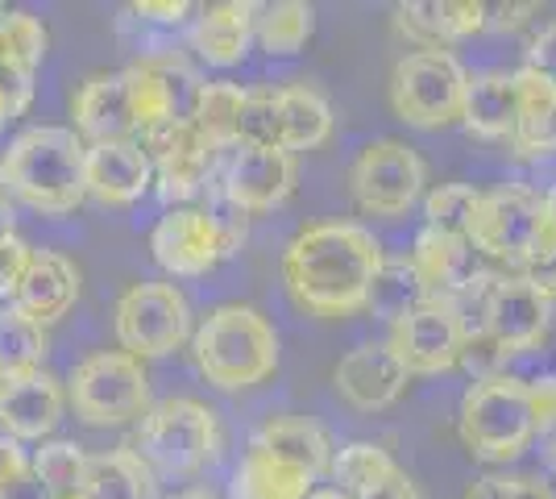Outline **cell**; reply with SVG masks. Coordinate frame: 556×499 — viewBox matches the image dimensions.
<instances>
[{
	"label": "cell",
	"mask_w": 556,
	"mask_h": 499,
	"mask_svg": "<svg viewBox=\"0 0 556 499\" xmlns=\"http://www.w3.org/2000/svg\"><path fill=\"white\" fill-rule=\"evenodd\" d=\"M382 262V246L366 225L320 221L300 229L282 250V279L303 312L337 321L366 309Z\"/></svg>",
	"instance_id": "cell-1"
},
{
	"label": "cell",
	"mask_w": 556,
	"mask_h": 499,
	"mask_svg": "<svg viewBox=\"0 0 556 499\" xmlns=\"http://www.w3.org/2000/svg\"><path fill=\"white\" fill-rule=\"evenodd\" d=\"M84 150L88 142L63 125L22 129L4 150V184L9 196L47 216H67L84 204Z\"/></svg>",
	"instance_id": "cell-2"
},
{
	"label": "cell",
	"mask_w": 556,
	"mask_h": 499,
	"mask_svg": "<svg viewBox=\"0 0 556 499\" xmlns=\"http://www.w3.org/2000/svg\"><path fill=\"white\" fill-rule=\"evenodd\" d=\"M195 371L220 391H245L278 366V333L254 304H220L191 333Z\"/></svg>",
	"instance_id": "cell-3"
},
{
	"label": "cell",
	"mask_w": 556,
	"mask_h": 499,
	"mask_svg": "<svg viewBox=\"0 0 556 499\" xmlns=\"http://www.w3.org/2000/svg\"><path fill=\"white\" fill-rule=\"evenodd\" d=\"M241 241H245V213H237L229 200L212 196L208 204L166 209V216L150 234V250L166 275L195 279L232 259Z\"/></svg>",
	"instance_id": "cell-4"
},
{
	"label": "cell",
	"mask_w": 556,
	"mask_h": 499,
	"mask_svg": "<svg viewBox=\"0 0 556 499\" xmlns=\"http://www.w3.org/2000/svg\"><path fill=\"white\" fill-rule=\"evenodd\" d=\"M462 441L482 462H515L540 437L532 383L510 375L478 379L462 400Z\"/></svg>",
	"instance_id": "cell-5"
},
{
	"label": "cell",
	"mask_w": 556,
	"mask_h": 499,
	"mask_svg": "<svg viewBox=\"0 0 556 499\" xmlns=\"http://www.w3.org/2000/svg\"><path fill=\"white\" fill-rule=\"evenodd\" d=\"M220 446H225L220 416L208 404H200L191 396H166L159 404H150V412L141 416L134 450L146 458L150 471L195 475L220 458Z\"/></svg>",
	"instance_id": "cell-6"
},
{
	"label": "cell",
	"mask_w": 556,
	"mask_h": 499,
	"mask_svg": "<svg viewBox=\"0 0 556 499\" xmlns=\"http://www.w3.org/2000/svg\"><path fill=\"white\" fill-rule=\"evenodd\" d=\"M332 134V104L307 84H287V88H254L245 92L237 142L275 146L287 154L316 150Z\"/></svg>",
	"instance_id": "cell-7"
},
{
	"label": "cell",
	"mask_w": 556,
	"mask_h": 499,
	"mask_svg": "<svg viewBox=\"0 0 556 499\" xmlns=\"http://www.w3.org/2000/svg\"><path fill=\"white\" fill-rule=\"evenodd\" d=\"M67 400L84 425H134L150 412V375L125 350H100L75 362L67 379Z\"/></svg>",
	"instance_id": "cell-8"
},
{
	"label": "cell",
	"mask_w": 556,
	"mask_h": 499,
	"mask_svg": "<svg viewBox=\"0 0 556 499\" xmlns=\"http://www.w3.org/2000/svg\"><path fill=\"white\" fill-rule=\"evenodd\" d=\"M469 75L448 50H416L391 72V109L416 129H444L462 121Z\"/></svg>",
	"instance_id": "cell-9"
},
{
	"label": "cell",
	"mask_w": 556,
	"mask_h": 499,
	"mask_svg": "<svg viewBox=\"0 0 556 499\" xmlns=\"http://www.w3.org/2000/svg\"><path fill=\"white\" fill-rule=\"evenodd\" d=\"M544 229H548V221H544L540 191L523 188V184H503L494 191H482L465 241L486 259L523 266V259L535 250V241L544 238Z\"/></svg>",
	"instance_id": "cell-10"
},
{
	"label": "cell",
	"mask_w": 556,
	"mask_h": 499,
	"mask_svg": "<svg viewBox=\"0 0 556 499\" xmlns=\"http://www.w3.org/2000/svg\"><path fill=\"white\" fill-rule=\"evenodd\" d=\"M428 188V166L416 146L399 138H378L362 146V154L349 166V191L357 209L370 216H403Z\"/></svg>",
	"instance_id": "cell-11"
},
{
	"label": "cell",
	"mask_w": 556,
	"mask_h": 499,
	"mask_svg": "<svg viewBox=\"0 0 556 499\" xmlns=\"http://www.w3.org/2000/svg\"><path fill=\"white\" fill-rule=\"evenodd\" d=\"M116 337L129 358H166L191 337V309L175 284H134L116 300Z\"/></svg>",
	"instance_id": "cell-12"
},
{
	"label": "cell",
	"mask_w": 556,
	"mask_h": 499,
	"mask_svg": "<svg viewBox=\"0 0 556 499\" xmlns=\"http://www.w3.org/2000/svg\"><path fill=\"white\" fill-rule=\"evenodd\" d=\"M300 179V163L295 154L275 150V146H250V142H232L229 150H220V163H216V196L229 200L237 213H270L282 209L295 191Z\"/></svg>",
	"instance_id": "cell-13"
},
{
	"label": "cell",
	"mask_w": 556,
	"mask_h": 499,
	"mask_svg": "<svg viewBox=\"0 0 556 499\" xmlns=\"http://www.w3.org/2000/svg\"><path fill=\"white\" fill-rule=\"evenodd\" d=\"M138 142L150 159V171H154V191L175 209L208 188L216 163H220V150L191 121H166Z\"/></svg>",
	"instance_id": "cell-14"
},
{
	"label": "cell",
	"mask_w": 556,
	"mask_h": 499,
	"mask_svg": "<svg viewBox=\"0 0 556 499\" xmlns=\"http://www.w3.org/2000/svg\"><path fill=\"white\" fill-rule=\"evenodd\" d=\"M387 346L407 366V375H441V371H453L462 362L465 350H469L462 321H457V312H453L448 300H424L403 321H394V333Z\"/></svg>",
	"instance_id": "cell-15"
},
{
	"label": "cell",
	"mask_w": 556,
	"mask_h": 499,
	"mask_svg": "<svg viewBox=\"0 0 556 499\" xmlns=\"http://www.w3.org/2000/svg\"><path fill=\"white\" fill-rule=\"evenodd\" d=\"M553 300L523 275H494L486 300V341L503 358L532 350L548 333Z\"/></svg>",
	"instance_id": "cell-16"
},
{
	"label": "cell",
	"mask_w": 556,
	"mask_h": 499,
	"mask_svg": "<svg viewBox=\"0 0 556 499\" xmlns=\"http://www.w3.org/2000/svg\"><path fill=\"white\" fill-rule=\"evenodd\" d=\"M71 117L75 134L92 142H138V100L129 72H96L79 84V92L71 96Z\"/></svg>",
	"instance_id": "cell-17"
},
{
	"label": "cell",
	"mask_w": 556,
	"mask_h": 499,
	"mask_svg": "<svg viewBox=\"0 0 556 499\" xmlns=\"http://www.w3.org/2000/svg\"><path fill=\"white\" fill-rule=\"evenodd\" d=\"M67 391L47 366L0 379V433L13 441H50L63 421Z\"/></svg>",
	"instance_id": "cell-18"
},
{
	"label": "cell",
	"mask_w": 556,
	"mask_h": 499,
	"mask_svg": "<svg viewBox=\"0 0 556 499\" xmlns=\"http://www.w3.org/2000/svg\"><path fill=\"white\" fill-rule=\"evenodd\" d=\"M407 366L399 362L391 346L366 341L357 350H349L337 366H332V387L349 408L357 412H382L391 408L403 391H407Z\"/></svg>",
	"instance_id": "cell-19"
},
{
	"label": "cell",
	"mask_w": 556,
	"mask_h": 499,
	"mask_svg": "<svg viewBox=\"0 0 556 499\" xmlns=\"http://www.w3.org/2000/svg\"><path fill=\"white\" fill-rule=\"evenodd\" d=\"M84 188L109 209H129L154 188V171L141 142H92L84 150Z\"/></svg>",
	"instance_id": "cell-20"
},
{
	"label": "cell",
	"mask_w": 556,
	"mask_h": 499,
	"mask_svg": "<svg viewBox=\"0 0 556 499\" xmlns=\"http://www.w3.org/2000/svg\"><path fill=\"white\" fill-rule=\"evenodd\" d=\"M79 300V266L67 254H54V250H34L29 266H25L22 284L13 291V309L29 316L34 325H54L71 312V304Z\"/></svg>",
	"instance_id": "cell-21"
},
{
	"label": "cell",
	"mask_w": 556,
	"mask_h": 499,
	"mask_svg": "<svg viewBox=\"0 0 556 499\" xmlns=\"http://www.w3.org/2000/svg\"><path fill=\"white\" fill-rule=\"evenodd\" d=\"M328 475L337 478V491H345L349 499H419L407 471L374 441L341 446L328 462Z\"/></svg>",
	"instance_id": "cell-22"
},
{
	"label": "cell",
	"mask_w": 556,
	"mask_h": 499,
	"mask_svg": "<svg viewBox=\"0 0 556 499\" xmlns=\"http://www.w3.org/2000/svg\"><path fill=\"white\" fill-rule=\"evenodd\" d=\"M394 29L419 50H448V42L486 29V4L469 0H416L394 9Z\"/></svg>",
	"instance_id": "cell-23"
},
{
	"label": "cell",
	"mask_w": 556,
	"mask_h": 499,
	"mask_svg": "<svg viewBox=\"0 0 556 499\" xmlns=\"http://www.w3.org/2000/svg\"><path fill=\"white\" fill-rule=\"evenodd\" d=\"M254 17L257 4H250V0L204 4L195 25H191V50L212 67H237L254 42Z\"/></svg>",
	"instance_id": "cell-24"
},
{
	"label": "cell",
	"mask_w": 556,
	"mask_h": 499,
	"mask_svg": "<svg viewBox=\"0 0 556 499\" xmlns=\"http://www.w3.org/2000/svg\"><path fill=\"white\" fill-rule=\"evenodd\" d=\"M462 125L473 138H482V142H510L515 129H519V88H515V75H469L462 100Z\"/></svg>",
	"instance_id": "cell-25"
},
{
	"label": "cell",
	"mask_w": 556,
	"mask_h": 499,
	"mask_svg": "<svg viewBox=\"0 0 556 499\" xmlns=\"http://www.w3.org/2000/svg\"><path fill=\"white\" fill-rule=\"evenodd\" d=\"M250 450L266 453V458H275V462H287V466H295L303 475L320 478L328 471V462H332V441H328V433L316 421H307V416H270L266 425L254 433V441H250Z\"/></svg>",
	"instance_id": "cell-26"
},
{
	"label": "cell",
	"mask_w": 556,
	"mask_h": 499,
	"mask_svg": "<svg viewBox=\"0 0 556 499\" xmlns=\"http://www.w3.org/2000/svg\"><path fill=\"white\" fill-rule=\"evenodd\" d=\"M412 271L424 284L428 300H453L478 271H473V246L462 238H444L437 229H424L412 250Z\"/></svg>",
	"instance_id": "cell-27"
},
{
	"label": "cell",
	"mask_w": 556,
	"mask_h": 499,
	"mask_svg": "<svg viewBox=\"0 0 556 499\" xmlns=\"http://www.w3.org/2000/svg\"><path fill=\"white\" fill-rule=\"evenodd\" d=\"M88 499H154L159 496V478L146 466L134 446H116L109 453H88Z\"/></svg>",
	"instance_id": "cell-28"
},
{
	"label": "cell",
	"mask_w": 556,
	"mask_h": 499,
	"mask_svg": "<svg viewBox=\"0 0 556 499\" xmlns=\"http://www.w3.org/2000/svg\"><path fill=\"white\" fill-rule=\"evenodd\" d=\"M312 491H316V478L257 450L241 458V466H237L229 487L232 499H307Z\"/></svg>",
	"instance_id": "cell-29"
},
{
	"label": "cell",
	"mask_w": 556,
	"mask_h": 499,
	"mask_svg": "<svg viewBox=\"0 0 556 499\" xmlns=\"http://www.w3.org/2000/svg\"><path fill=\"white\" fill-rule=\"evenodd\" d=\"M241 109H245V88L232 79H208L200 84L195 104H191V125L208 138L216 150H229L237 142V125H241Z\"/></svg>",
	"instance_id": "cell-30"
},
{
	"label": "cell",
	"mask_w": 556,
	"mask_h": 499,
	"mask_svg": "<svg viewBox=\"0 0 556 499\" xmlns=\"http://www.w3.org/2000/svg\"><path fill=\"white\" fill-rule=\"evenodd\" d=\"M316 29V13L312 4L303 0H278V4H257V17H254V38L257 47L275 59H287V54H300L307 47Z\"/></svg>",
	"instance_id": "cell-31"
},
{
	"label": "cell",
	"mask_w": 556,
	"mask_h": 499,
	"mask_svg": "<svg viewBox=\"0 0 556 499\" xmlns=\"http://www.w3.org/2000/svg\"><path fill=\"white\" fill-rule=\"evenodd\" d=\"M29 475L38 478L42 496H84L88 483V450L79 441L50 437L42 450L29 458Z\"/></svg>",
	"instance_id": "cell-32"
},
{
	"label": "cell",
	"mask_w": 556,
	"mask_h": 499,
	"mask_svg": "<svg viewBox=\"0 0 556 499\" xmlns=\"http://www.w3.org/2000/svg\"><path fill=\"white\" fill-rule=\"evenodd\" d=\"M47 50H50V34L34 13H25V9H0V67L34 79V72L47 59Z\"/></svg>",
	"instance_id": "cell-33"
},
{
	"label": "cell",
	"mask_w": 556,
	"mask_h": 499,
	"mask_svg": "<svg viewBox=\"0 0 556 499\" xmlns=\"http://www.w3.org/2000/svg\"><path fill=\"white\" fill-rule=\"evenodd\" d=\"M47 350H50V337L42 325H34L13 304L0 312V379L38 371Z\"/></svg>",
	"instance_id": "cell-34"
},
{
	"label": "cell",
	"mask_w": 556,
	"mask_h": 499,
	"mask_svg": "<svg viewBox=\"0 0 556 499\" xmlns=\"http://www.w3.org/2000/svg\"><path fill=\"white\" fill-rule=\"evenodd\" d=\"M424 300H428V296H424V284L416 279L412 262L403 259V262H382V266H378L366 309L394 325V321H403L412 309H419Z\"/></svg>",
	"instance_id": "cell-35"
},
{
	"label": "cell",
	"mask_w": 556,
	"mask_h": 499,
	"mask_svg": "<svg viewBox=\"0 0 556 499\" xmlns=\"http://www.w3.org/2000/svg\"><path fill=\"white\" fill-rule=\"evenodd\" d=\"M478 200H482V191L469 188V184H441V188H432L428 191V200H424L428 229H437V234H444V238L465 241Z\"/></svg>",
	"instance_id": "cell-36"
},
{
	"label": "cell",
	"mask_w": 556,
	"mask_h": 499,
	"mask_svg": "<svg viewBox=\"0 0 556 499\" xmlns=\"http://www.w3.org/2000/svg\"><path fill=\"white\" fill-rule=\"evenodd\" d=\"M465 499H556V491L532 475H486L465 491Z\"/></svg>",
	"instance_id": "cell-37"
},
{
	"label": "cell",
	"mask_w": 556,
	"mask_h": 499,
	"mask_svg": "<svg viewBox=\"0 0 556 499\" xmlns=\"http://www.w3.org/2000/svg\"><path fill=\"white\" fill-rule=\"evenodd\" d=\"M29 241L17 229H0V300H13V291L22 284L25 266H29Z\"/></svg>",
	"instance_id": "cell-38"
},
{
	"label": "cell",
	"mask_w": 556,
	"mask_h": 499,
	"mask_svg": "<svg viewBox=\"0 0 556 499\" xmlns=\"http://www.w3.org/2000/svg\"><path fill=\"white\" fill-rule=\"evenodd\" d=\"M523 279L535 284L548 300H556V229L548 225L544 238L535 241V250L523 259Z\"/></svg>",
	"instance_id": "cell-39"
},
{
	"label": "cell",
	"mask_w": 556,
	"mask_h": 499,
	"mask_svg": "<svg viewBox=\"0 0 556 499\" xmlns=\"http://www.w3.org/2000/svg\"><path fill=\"white\" fill-rule=\"evenodd\" d=\"M29 100H34V79L0 67V129H9L13 121L22 117L29 109Z\"/></svg>",
	"instance_id": "cell-40"
},
{
	"label": "cell",
	"mask_w": 556,
	"mask_h": 499,
	"mask_svg": "<svg viewBox=\"0 0 556 499\" xmlns=\"http://www.w3.org/2000/svg\"><path fill=\"white\" fill-rule=\"evenodd\" d=\"M25 483H29V453L22 450V441L0 433V499L22 491Z\"/></svg>",
	"instance_id": "cell-41"
},
{
	"label": "cell",
	"mask_w": 556,
	"mask_h": 499,
	"mask_svg": "<svg viewBox=\"0 0 556 499\" xmlns=\"http://www.w3.org/2000/svg\"><path fill=\"white\" fill-rule=\"evenodd\" d=\"M129 13H138L141 22L184 25V22H187V13H191V4H184V0H141V4H134Z\"/></svg>",
	"instance_id": "cell-42"
},
{
	"label": "cell",
	"mask_w": 556,
	"mask_h": 499,
	"mask_svg": "<svg viewBox=\"0 0 556 499\" xmlns=\"http://www.w3.org/2000/svg\"><path fill=\"white\" fill-rule=\"evenodd\" d=\"M540 13L535 4H486V25L494 29H519Z\"/></svg>",
	"instance_id": "cell-43"
},
{
	"label": "cell",
	"mask_w": 556,
	"mask_h": 499,
	"mask_svg": "<svg viewBox=\"0 0 556 499\" xmlns=\"http://www.w3.org/2000/svg\"><path fill=\"white\" fill-rule=\"evenodd\" d=\"M540 200H544V221L556 229V188H548V191H540Z\"/></svg>",
	"instance_id": "cell-44"
},
{
	"label": "cell",
	"mask_w": 556,
	"mask_h": 499,
	"mask_svg": "<svg viewBox=\"0 0 556 499\" xmlns=\"http://www.w3.org/2000/svg\"><path fill=\"white\" fill-rule=\"evenodd\" d=\"M166 499H216V496H212L208 487H184V491H175V496Z\"/></svg>",
	"instance_id": "cell-45"
},
{
	"label": "cell",
	"mask_w": 556,
	"mask_h": 499,
	"mask_svg": "<svg viewBox=\"0 0 556 499\" xmlns=\"http://www.w3.org/2000/svg\"><path fill=\"white\" fill-rule=\"evenodd\" d=\"M544 462L556 471V428H548V433H544Z\"/></svg>",
	"instance_id": "cell-46"
},
{
	"label": "cell",
	"mask_w": 556,
	"mask_h": 499,
	"mask_svg": "<svg viewBox=\"0 0 556 499\" xmlns=\"http://www.w3.org/2000/svg\"><path fill=\"white\" fill-rule=\"evenodd\" d=\"M307 499H349L345 491H337V487H325V491H312Z\"/></svg>",
	"instance_id": "cell-47"
},
{
	"label": "cell",
	"mask_w": 556,
	"mask_h": 499,
	"mask_svg": "<svg viewBox=\"0 0 556 499\" xmlns=\"http://www.w3.org/2000/svg\"><path fill=\"white\" fill-rule=\"evenodd\" d=\"M4 200H9V184H4V163H0V209H4Z\"/></svg>",
	"instance_id": "cell-48"
},
{
	"label": "cell",
	"mask_w": 556,
	"mask_h": 499,
	"mask_svg": "<svg viewBox=\"0 0 556 499\" xmlns=\"http://www.w3.org/2000/svg\"><path fill=\"white\" fill-rule=\"evenodd\" d=\"M42 499H88V496H42Z\"/></svg>",
	"instance_id": "cell-49"
}]
</instances>
